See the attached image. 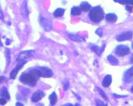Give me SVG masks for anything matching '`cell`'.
<instances>
[{"label": "cell", "mask_w": 133, "mask_h": 106, "mask_svg": "<svg viewBox=\"0 0 133 106\" xmlns=\"http://www.w3.org/2000/svg\"><path fill=\"white\" fill-rule=\"evenodd\" d=\"M16 105H21V106H22V105H23V104H21L20 102H17V104H16Z\"/></svg>", "instance_id": "e575fe53"}, {"label": "cell", "mask_w": 133, "mask_h": 106, "mask_svg": "<svg viewBox=\"0 0 133 106\" xmlns=\"http://www.w3.org/2000/svg\"><path fill=\"white\" fill-rule=\"evenodd\" d=\"M33 70L40 77L50 78L53 75L52 71L47 67H40L37 68H33Z\"/></svg>", "instance_id": "3957f363"}, {"label": "cell", "mask_w": 133, "mask_h": 106, "mask_svg": "<svg viewBox=\"0 0 133 106\" xmlns=\"http://www.w3.org/2000/svg\"><path fill=\"white\" fill-rule=\"evenodd\" d=\"M132 48H133V43H132Z\"/></svg>", "instance_id": "8d00e7d4"}, {"label": "cell", "mask_w": 133, "mask_h": 106, "mask_svg": "<svg viewBox=\"0 0 133 106\" xmlns=\"http://www.w3.org/2000/svg\"><path fill=\"white\" fill-rule=\"evenodd\" d=\"M26 63V61H25V60L24 61L19 62V63H18L17 65L16 66V67L15 68L13 69V70L11 71V72H10V78L13 79V80L15 79L16 77H17L18 72L21 70L22 68L23 67V66H24Z\"/></svg>", "instance_id": "ba28073f"}, {"label": "cell", "mask_w": 133, "mask_h": 106, "mask_svg": "<svg viewBox=\"0 0 133 106\" xmlns=\"http://www.w3.org/2000/svg\"><path fill=\"white\" fill-rule=\"evenodd\" d=\"M114 95L115 97H117V98H122V97H127V95H116V94H114Z\"/></svg>", "instance_id": "1f68e13d"}, {"label": "cell", "mask_w": 133, "mask_h": 106, "mask_svg": "<svg viewBox=\"0 0 133 106\" xmlns=\"http://www.w3.org/2000/svg\"><path fill=\"white\" fill-rule=\"evenodd\" d=\"M125 9H126V10H128L129 12H131V11H132V7L129 6H126Z\"/></svg>", "instance_id": "4dcf8cb0"}, {"label": "cell", "mask_w": 133, "mask_h": 106, "mask_svg": "<svg viewBox=\"0 0 133 106\" xmlns=\"http://www.w3.org/2000/svg\"><path fill=\"white\" fill-rule=\"evenodd\" d=\"M123 80L125 83H131L133 81V66L128 70L124 75Z\"/></svg>", "instance_id": "9c48e42d"}, {"label": "cell", "mask_w": 133, "mask_h": 106, "mask_svg": "<svg viewBox=\"0 0 133 106\" xmlns=\"http://www.w3.org/2000/svg\"><path fill=\"white\" fill-rule=\"evenodd\" d=\"M1 97H4V98H6L7 100H9L10 98V96L9 95L8 92L7 91L6 88L5 87H3L2 88H1Z\"/></svg>", "instance_id": "ffe728a7"}, {"label": "cell", "mask_w": 133, "mask_h": 106, "mask_svg": "<svg viewBox=\"0 0 133 106\" xmlns=\"http://www.w3.org/2000/svg\"><path fill=\"white\" fill-rule=\"evenodd\" d=\"M73 94H74V95H76V97H77L78 99H79V101H80V100H81V98H80V97H79V95H77V94H75V93H74V92H73Z\"/></svg>", "instance_id": "836d02e7"}, {"label": "cell", "mask_w": 133, "mask_h": 106, "mask_svg": "<svg viewBox=\"0 0 133 106\" xmlns=\"http://www.w3.org/2000/svg\"><path fill=\"white\" fill-rule=\"evenodd\" d=\"M49 101H50V104H51V105H55L57 101V95H56V92H54L52 93L51 95L49 96Z\"/></svg>", "instance_id": "ac0fdd59"}, {"label": "cell", "mask_w": 133, "mask_h": 106, "mask_svg": "<svg viewBox=\"0 0 133 106\" xmlns=\"http://www.w3.org/2000/svg\"><path fill=\"white\" fill-rule=\"evenodd\" d=\"M44 96V93L41 90H38L35 92L32 96V102H38L39 101L42 99V98Z\"/></svg>", "instance_id": "30bf717a"}, {"label": "cell", "mask_w": 133, "mask_h": 106, "mask_svg": "<svg viewBox=\"0 0 133 106\" xmlns=\"http://www.w3.org/2000/svg\"><path fill=\"white\" fill-rule=\"evenodd\" d=\"M107 59L109 61L110 64L114 66H116L119 64V61L116 57H114L112 55H109L107 56Z\"/></svg>", "instance_id": "e0dca14e"}, {"label": "cell", "mask_w": 133, "mask_h": 106, "mask_svg": "<svg viewBox=\"0 0 133 106\" xmlns=\"http://www.w3.org/2000/svg\"><path fill=\"white\" fill-rule=\"evenodd\" d=\"M96 88H97V90H98V92L99 94H100V95H101L102 97L103 98V99L105 100V101H108V97L107 95H106L105 93L104 92H103V90H102L99 87H96Z\"/></svg>", "instance_id": "603a6c76"}, {"label": "cell", "mask_w": 133, "mask_h": 106, "mask_svg": "<svg viewBox=\"0 0 133 106\" xmlns=\"http://www.w3.org/2000/svg\"><path fill=\"white\" fill-rule=\"evenodd\" d=\"M91 49L94 51L95 52H96L97 54H98V55H99V52H100V48H99L98 46H97V45H91Z\"/></svg>", "instance_id": "484cf974"}, {"label": "cell", "mask_w": 133, "mask_h": 106, "mask_svg": "<svg viewBox=\"0 0 133 106\" xmlns=\"http://www.w3.org/2000/svg\"><path fill=\"white\" fill-rule=\"evenodd\" d=\"M40 78V76L37 75L33 68L30 69L26 73H23L20 76V81L23 84L34 87L36 85L37 82Z\"/></svg>", "instance_id": "6da1fadb"}, {"label": "cell", "mask_w": 133, "mask_h": 106, "mask_svg": "<svg viewBox=\"0 0 133 106\" xmlns=\"http://www.w3.org/2000/svg\"><path fill=\"white\" fill-rule=\"evenodd\" d=\"M130 63L133 64V54L131 55V57H130Z\"/></svg>", "instance_id": "d6a6232c"}, {"label": "cell", "mask_w": 133, "mask_h": 106, "mask_svg": "<svg viewBox=\"0 0 133 106\" xmlns=\"http://www.w3.org/2000/svg\"><path fill=\"white\" fill-rule=\"evenodd\" d=\"M82 11V9L79 6H73L72 7L71 10V15L73 16H78L81 15Z\"/></svg>", "instance_id": "9a60e30c"}, {"label": "cell", "mask_w": 133, "mask_h": 106, "mask_svg": "<svg viewBox=\"0 0 133 106\" xmlns=\"http://www.w3.org/2000/svg\"><path fill=\"white\" fill-rule=\"evenodd\" d=\"M105 45H103L102 46L101 48H100V52H99V56H100V54L102 53V52L103 51H104V49H105Z\"/></svg>", "instance_id": "f546056e"}, {"label": "cell", "mask_w": 133, "mask_h": 106, "mask_svg": "<svg viewBox=\"0 0 133 106\" xmlns=\"http://www.w3.org/2000/svg\"><path fill=\"white\" fill-rule=\"evenodd\" d=\"M133 33L132 31L122 32L116 37L117 41L119 42H122L125 41H129L132 38Z\"/></svg>", "instance_id": "52a82bcc"}, {"label": "cell", "mask_w": 133, "mask_h": 106, "mask_svg": "<svg viewBox=\"0 0 133 106\" xmlns=\"http://www.w3.org/2000/svg\"><path fill=\"white\" fill-rule=\"evenodd\" d=\"M95 101H96V105H102V106L107 105V104H105L102 101H100V100L98 99V98H96Z\"/></svg>", "instance_id": "4316f807"}, {"label": "cell", "mask_w": 133, "mask_h": 106, "mask_svg": "<svg viewBox=\"0 0 133 106\" xmlns=\"http://www.w3.org/2000/svg\"><path fill=\"white\" fill-rule=\"evenodd\" d=\"M65 12V10L63 8H57L55 11L53 13V15L56 18L58 17H62L63 15H64Z\"/></svg>", "instance_id": "2e32d148"}, {"label": "cell", "mask_w": 133, "mask_h": 106, "mask_svg": "<svg viewBox=\"0 0 133 106\" xmlns=\"http://www.w3.org/2000/svg\"><path fill=\"white\" fill-rule=\"evenodd\" d=\"M20 12H21L22 17L24 18H28V17H29V10H28L26 1H24L22 3L21 8H20Z\"/></svg>", "instance_id": "8fae6325"}, {"label": "cell", "mask_w": 133, "mask_h": 106, "mask_svg": "<svg viewBox=\"0 0 133 106\" xmlns=\"http://www.w3.org/2000/svg\"><path fill=\"white\" fill-rule=\"evenodd\" d=\"M115 2L119 3L122 4H132L133 5V0H114Z\"/></svg>", "instance_id": "44dd1931"}, {"label": "cell", "mask_w": 133, "mask_h": 106, "mask_svg": "<svg viewBox=\"0 0 133 106\" xmlns=\"http://www.w3.org/2000/svg\"><path fill=\"white\" fill-rule=\"evenodd\" d=\"M115 54L119 57L125 56L130 53V49L128 46L125 45H119L115 49Z\"/></svg>", "instance_id": "277c9868"}, {"label": "cell", "mask_w": 133, "mask_h": 106, "mask_svg": "<svg viewBox=\"0 0 133 106\" xmlns=\"http://www.w3.org/2000/svg\"><path fill=\"white\" fill-rule=\"evenodd\" d=\"M30 93V90L29 89V88H23V89L22 90V94L23 95H29V94Z\"/></svg>", "instance_id": "d4e9b609"}, {"label": "cell", "mask_w": 133, "mask_h": 106, "mask_svg": "<svg viewBox=\"0 0 133 106\" xmlns=\"http://www.w3.org/2000/svg\"><path fill=\"white\" fill-rule=\"evenodd\" d=\"M112 81V78L111 75H106L103 80V82H102L103 87H104L105 88L109 87L111 85Z\"/></svg>", "instance_id": "7c38bea8"}, {"label": "cell", "mask_w": 133, "mask_h": 106, "mask_svg": "<svg viewBox=\"0 0 133 106\" xmlns=\"http://www.w3.org/2000/svg\"><path fill=\"white\" fill-rule=\"evenodd\" d=\"M63 89H64V91L67 90L68 89L69 87V80L67 79H65L64 80V82H63Z\"/></svg>", "instance_id": "cb8c5ba5"}, {"label": "cell", "mask_w": 133, "mask_h": 106, "mask_svg": "<svg viewBox=\"0 0 133 106\" xmlns=\"http://www.w3.org/2000/svg\"><path fill=\"white\" fill-rule=\"evenodd\" d=\"M6 102H7L6 98H4V97H1V99H0V104H1V105H4L5 104H6Z\"/></svg>", "instance_id": "f1b7e54d"}, {"label": "cell", "mask_w": 133, "mask_h": 106, "mask_svg": "<svg viewBox=\"0 0 133 106\" xmlns=\"http://www.w3.org/2000/svg\"><path fill=\"white\" fill-rule=\"evenodd\" d=\"M105 19L107 22L114 23L117 20V16L114 13H109L106 15Z\"/></svg>", "instance_id": "5bb4252c"}, {"label": "cell", "mask_w": 133, "mask_h": 106, "mask_svg": "<svg viewBox=\"0 0 133 106\" xmlns=\"http://www.w3.org/2000/svg\"><path fill=\"white\" fill-rule=\"evenodd\" d=\"M79 7L82 9V11H85V12H87V11H88L91 9V4L88 3V2H86V1H83V2L81 3Z\"/></svg>", "instance_id": "4fadbf2b"}, {"label": "cell", "mask_w": 133, "mask_h": 106, "mask_svg": "<svg viewBox=\"0 0 133 106\" xmlns=\"http://www.w3.org/2000/svg\"><path fill=\"white\" fill-rule=\"evenodd\" d=\"M35 54L34 50H29V51H23L20 52V54L18 56L17 61L18 62H20L24 61L26 59L33 56Z\"/></svg>", "instance_id": "8992f818"}, {"label": "cell", "mask_w": 133, "mask_h": 106, "mask_svg": "<svg viewBox=\"0 0 133 106\" xmlns=\"http://www.w3.org/2000/svg\"><path fill=\"white\" fill-rule=\"evenodd\" d=\"M131 92L133 93V85L132 86V87H131Z\"/></svg>", "instance_id": "d590c367"}, {"label": "cell", "mask_w": 133, "mask_h": 106, "mask_svg": "<svg viewBox=\"0 0 133 106\" xmlns=\"http://www.w3.org/2000/svg\"><path fill=\"white\" fill-rule=\"evenodd\" d=\"M5 56L7 60V65L8 66L10 64V61H11V53H10V50L8 49H6L5 50Z\"/></svg>", "instance_id": "7402d4cb"}, {"label": "cell", "mask_w": 133, "mask_h": 106, "mask_svg": "<svg viewBox=\"0 0 133 106\" xmlns=\"http://www.w3.org/2000/svg\"><path fill=\"white\" fill-rule=\"evenodd\" d=\"M68 37L71 41H75V42H80L81 37L79 35L75 34H68Z\"/></svg>", "instance_id": "d6986e66"}, {"label": "cell", "mask_w": 133, "mask_h": 106, "mask_svg": "<svg viewBox=\"0 0 133 106\" xmlns=\"http://www.w3.org/2000/svg\"><path fill=\"white\" fill-rule=\"evenodd\" d=\"M90 20L94 23H99L104 18V11L100 6L91 8L89 13Z\"/></svg>", "instance_id": "7a4b0ae2"}, {"label": "cell", "mask_w": 133, "mask_h": 106, "mask_svg": "<svg viewBox=\"0 0 133 106\" xmlns=\"http://www.w3.org/2000/svg\"><path fill=\"white\" fill-rule=\"evenodd\" d=\"M95 33L97 34L98 35H99L100 37H102V35H103L102 29L101 28H98V29H97V30H96Z\"/></svg>", "instance_id": "83f0119b"}, {"label": "cell", "mask_w": 133, "mask_h": 106, "mask_svg": "<svg viewBox=\"0 0 133 106\" xmlns=\"http://www.w3.org/2000/svg\"><path fill=\"white\" fill-rule=\"evenodd\" d=\"M39 21L40 25L45 31L48 32V31H51L52 29V22L49 19L40 17L39 18Z\"/></svg>", "instance_id": "5b68a950"}]
</instances>
